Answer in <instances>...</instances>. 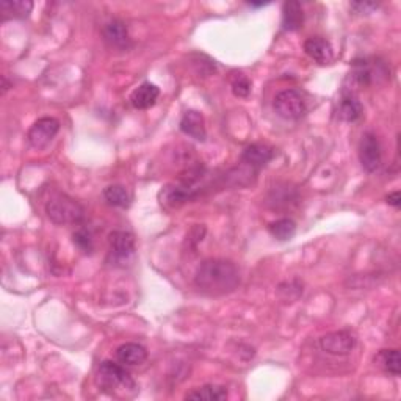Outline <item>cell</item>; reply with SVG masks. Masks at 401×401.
I'll return each mask as SVG.
<instances>
[{"label":"cell","instance_id":"cell-5","mask_svg":"<svg viewBox=\"0 0 401 401\" xmlns=\"http://www.w3.org/2000/svg\"><path fill=\"white\" fill-rule=\"evenodd\" d=\"M58 131H60V121L50 118V116H44V118L38 119L29 131V143L34 150H44L55 138Z\"/></svg>","mask_w":401,"mask_h":401},{"label":"cell","instance_id":"cell-24","mask_svg":"<svg viewBox=\"0 0 401 401\" xmlns=\"http://www.w3.org/2000/svg\"><path fill=\"white\" fill-rule=\"evenodd\" d=\"M351 8L356 13H360V15H368V13H372L373 10L378 8V3H374V2H353Z\"/></svg>","mask_w":401,"mask_h":401},{"label":"cell","instance_id":"cell-7","mask_svg":"<svg viewBox=\"0 0 401 401\" xmlns=\"http://www.w3.org/2000/svg\"><path fill=\"white\" fill-rule=\"evenodd\" d=\"M320 347L323 351L335 356H345L351 353L356 347V339L348 331H334L320 339Z\"/></svg>","mask_w":401,"mask_h":401},{"label":"cell","instance_id":"cell-10","mask_svg":"<svg viewBox=\"0 0 401 401\" xmlns=\"http://www.w3.org/2000/svg\"><path fill=\"white\" fill-rule=\"evenodd\" d=\"M304 50H306V54L312 58L314 61L320 64H329L334 60V50L331 43L326 41L325 38H309V40L304 43Z\"/></svg>","mask_w":401,"mask_h":401},{"label":"cell","instance_id":"cell-17","mask_svg":"<svg viewBox=\"0 0 401 401\" xmlns=\"http://www.w3.org/2000/svg\"><path fill=\"white\" fill-rule=\"evenodd\" d=\"M34 10V2L30 0H3L0 3V15L3 19H25Z\"/></svg>","mask_w":401,"mask_h":401},{"label":"cell","instance_id":"cell-3","mask_svg":"<svg viewBox=\"0 0 401 401\" xmlns=\"http://www.w3.org/2000/svg\"><path fill=\"white\" fill-rule=\"evenodd\" d=\"M46 213L55 224H75L83 218V207L69 196H55L46 204Z\"/></svg>","mask_w":401,"mask_h":401},{"label":"cell","instance_id":"cell-22","mask_svg":"<svg viewBox=\"0 0 401 401\" xmlns=\"http://www.w3.org/2000/svg\"><path fill=\"white\" fill-rule=\"evenodd\" d=\"M231 87L237 98H248L251 93V80L243 73H232Z\"/></svg>","mask_w":401,"mask_h":401},{"label":"cell","instance_id":"cell-11","mask_svg":"<svg viewBox=\"0 0 401 401\" xmlns=\"http://www.w3.org/2000/svg\"><path fill=\"white\" fill-rule=\"evenodd\" d=\"M179 126L180 131L185 135H189V137L195 138L196 141H204L207 137L204 116L196 112V110H189V112H185Z\"/></svg>","mask_w":401,"mask_h":401},{"label":"cell","instance_id":"cell-23","mask_svg":"<svg viewBox=\"0 0 401 401\" xmlns=\"http://www.w3.org/2000/svg\"><path fill=\"white\" fill-rule=\"evenodd\" d=\"M73 242L75 247L82 252H85V254H92L94 249L93 237L87 229H77L73 234Z\"/></svg>","mask_w":401,"mask_h":401},{"label":"cell","instance_id":"cell-6","mask_svg":"<svg viewBox=\"0 0 401 401\" xmlns=\"http://www.w3.org/2000/svg\"><path fill=\"white\" fill-rule=\"evenodd\" d=\"M383 152H381V145L377 135L372 132L364 133L359 145V160L362 168L367 173H374L381 165Z\"/></svg>","mask_w":401,"mask_h":401},{"label":"cell","instance_id":"cell-12","mask_svg":"<svg viewBox=\"0 0 401 401\" xmlns=\"http://www.w3.org/2000/svg\"><path fill=\"white\" fill-rule=\"evenodd\" d=\"M275 150L268 145L254 143L249 145L242 154L243 163H247L251 168H263L268 161L273 160Z\"/></svg>","mask_w":401,"mask_h":401},{"label":"cell","instance_id":"cell-2","mask_svg":"<svg viewBox=\"0 0 401 401\" xmlns=\"http://www.w3.org/2000/svg\"><path fill=\"white\" fill-rule=\"evenodd\" d=\"M98 381L102 389L108 392H129L135 389V381L124 368L112 360H105L99 365Z\"/></svg>","mask_w":401,"mask_h":401},{"label":"cell","instance_id":"cell-9","mask_svg":"<svg viewBox=\"0 0 401 401\" xmlns=\"http://www.w3.org/2000/svg\"><path fill=\"white\" fill-rule=\"evenodd\" d=\"M103 40H105L110 46L116 49H127L131 44V38H129V30L126 24L119 21V19H112V21L103 25L102 30Z\"/></svg>","mask_w":401,"mask_h":401},{"label":"cell","instance_id":"cell-8","mask_svg":"<svg viewBox=\"0 0 401 401\" xmlns=\"http://www.w3.org/2000/svg\"><path fill=\"white\" fill-rule=\"evenodd\" d=\"M110 249L118 262L129 261L135 252V240L133 235L126 231H113L108 237Z\"/></svg>","mask_w":401,"mask_h":401},{"label":"cell","instance_id":"cell-18","mask_svg":"<svg viewBox=\"0 0 401 401\" xmlns=\"http://www.w3.org/2000/svg\"><path fill=\"white\" fill-rule=\"evenodd\" d=\"M187 400H196V401H224L228 398V391L221 386L215 384H207L198 389L191 391L185 395Z\"/></svg>","mask_w":401,"mask_h":401},{"label":"cell","instance_id":"cell-14","mask_svg":"<svg viewBox=\"0 0 401 401\" xmlns=\"http://www.w3.org/2000/svg\"><path fill=\"white\" fill-rule=\"evenodd\" d=\"M362 112H364V107H362L360 101L356 98V94L344 93L337 108L339 118L347 122H354L360 118Z\"/></svg>","mask_w":401,"mask_h":401},{"label":"cell","instance_id":"cell-1","mask_svg":"<svg viewBox=\"0 0 401 401\" xmlns=\"http://www.w3.org/2000/svg\"><path fill=\"white\" fill-rule=\"evenodd\" d=\"M240 284V273L234 263L224 258H209L199 265L195 286L203 293L219 296L234 292Z\"/></svg>","mask_w":401,"mask_h":401},{"label":"cell","instance_id":"cell-19","mask_svg":"<svg viewBox=\"0 0 401 401\" xmlns=\"http://www.w3.org/2000/svg\"><path fill=\"white\" fill-rule=\"evenodd\" d=\"M374 362L393 377H398L401 373V356L398 350H381L374 358Z\"/></svg>","mask_w":401,"mask_h":401},{"label":"cell","instance_id":"cell-25","mask_svg":"<svg viewBox=\"0 0 401 401\" xmlns=\"http://www.w3.org/2000/svg\"><path fill=\"white\" fill-rule=\"evenodd\" d=\"M386 200H387V204L392 205V207H395V209H398V207L401 205V195H400V191L391 193V195L386 198Z\"/></svg>","mask_w":401,"mask_h":401},{"label":"cell","instance_id":"cell-13","mask_svg":"<svg viewBox=\"0 0 401 401\" xmlns=\"http://www.w3.org/2000/svg\"><path fill=\"white\" fill-rule=\"evenodd\" d=\"M160 96V89L151 82H145L131 94L132 105L137 110H147L155 105Z\"/></svg>","mask_w":401,"mask_h":401},{"label":"cell","instance_id":"cell-15","mask_svg":"<svg viewBox=\"0 0 401 401\" xmlns=\"http://www.w3.org/2000/svg\"><path fill=\"white\" fill-rule=\"evenodd\" d=\"M116 359L124 365H141L147 359V351L138 344H124L116 350Z\"/></svg>","mask_w":401,"mask_h":401},{"label":"cell","instance_id":"cell-20","mask_svg":"<svg viewBox=\"0 0 401 401\" xmlns=\"http://www.w3.org/2000/svg\"><path fill=\"white\" fill-rule=\"evenodd\" d=\"M268 232L276 238V240L287 242L290 238H293V235L296 234V224L293 219L281 218L268 226Z\"/></svg>","mask_w":401,"mask_h":401},{"label":"cell","instance_id":"cell-4","mask_svg":"<svg viewBox=\"0 0 401 401\" xmlns=\"http://www.w3.org/2000/svg\"><path fill=\"white\" fill-rule=\"evenodd\" d=\"M273 107L276 113L287 121L301 119L306 113V102L296 89H286V92L276 94Z\"/></svg>","mask_w":401,"mask_h":401},{"label":"cell","instance_id":"cell-16","mask_svg":"<svg viewBox=\"0 0 401 401\" xmlns=\"http://www.w3.org/2000/svg\"><path fill=\"white\" fill-rule=\"evenodd\" d=\"M304 24V13L300 2L290 0L282 6V25L287 31L300 30Z\"/></svg>","mask_w":401,"mask_h":401},{"label":"cell","instance_id":"cell-21","mask_svg":"<svg viewBox=\"0 0 401 401\" xmlns=\"http://www.w3.org/2000/svg\"><path fill=\"white\" fill-rule=\"evenodd\" d=\"M103 198H105L110 205L121 207V209H126V207L131 205L132 199L131 193L122 185H108L107 189L103 190Z\"/></svg>","mask_w":401,"mask_h":401}]
</instances>
